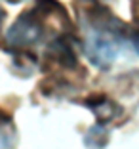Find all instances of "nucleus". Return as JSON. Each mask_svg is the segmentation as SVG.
<instances>
[{"instance_id": "1", "label": "nucleus", "mask_w": 139, "mask_h": 149, "mask_svg": "<svg viewBox=\"0 0 139 149\" xmlns=\"http://www.w3.org/2000/svg\"><path fill=\"white\" fill-rule=\"evenodd\" d=\"M78 44L69 13L57 0H36L6 33V48L17 65L35 67L40 61L48 73H76Z\"/></svg>"}, {"instance_id": "2", "label": "nucleus", "mask_w": 139, "mask_h": 149, "mask_svg": "<svg viewBox=\"0 0 139 149\" xmlns=\"http://www.w3.org/2000/svg\"><path fill=\"white\" fill-rule=\"evenodd\" d=\"M76 17L80 25V44L88 61L101 71L111 69L124 50L130 25L99 0H80L76 4Z\"/></svg>"}, {"instance_id": "3", "label": "nucleus", "mask_w": 139, "mask_h": 149, "mask_svg": "<svg viewBox=\"0 0 139 149\" xmlns=\"http://www.w3.org/2000/svg\"><path fill=\"white\" fill-rule=\"evenodd\" d=\"M86 105L93 111V115L97 117V120H99L101 126L107 124V123H111V120H114V118L122 113L120 107H118L113 100H109V97H105V96L91 97V100L86 101Z\"/></svg>"}, {"instance_id": "4", "label": "nucleus", "mask_w": 139, "mask_h": 149, "mask_svg": "<svg viewBox=\"0 0 139 149\" xmlns=\"http://www.w3.org/2000/svg\"><path fill=\"white\" fill-rule=\"evenodd\" d=\"M17 143V132L13 118L0 109V149H13Z\"/></svg>"}, {"instance_id": "5", "label": "nucleus", "mask_w": 139, "mask_h": 149, "mask_svg": "<svg viewBox=\"0 0 139 149\" xmlns=\"http://www.w3.org/2000/svg\"><path fill=\"white\" fill-rule=\"evenodd\" d=\"M128 38L131 40L133 48L137 50V54H139V17H135L133 21L130 23V29H128Z\"/></svg>"}, {"instance_id": "6", "label": "nucleus", "mask_w": 139, "mask_h": 149, "mask_svg": "<svg viewBox=\"0 0 139 149\" xmlns=\"http://www.w3.org/2000/svg\"><path fill=\"white\" fill-rule=\"evenodd\" d=\"M4 17H6V12L2 10V6H0V29H2V23H4Z\"/></svg>"}, {"instance_id": "7", "label": "nucleus", "mask_w": 139, "mask_h": 149, "mask_svg": "<svg viewBox=\"0 0 139 149\" xmlns=\"http://www.w3.org/2000/svg\"><path fill=\"white\" fill-rule=\"evenodd\" d=\"M130 2H131L133 6H139V0H130Z\"/></svg>"}, {"instance_id": "8", "label": "nucleus", "mask_w": 139, "mask_h": 149, "mask_svg": "<svg viewBox=\"0 0 139 149\" xmlns=\"http://www.w3.org/2000/svg\"><path fill=\"white\" fill-rule=\"evenodd\" d=\"M6 2H12V4H15V2H21V0H6Z\"/></svg>"}]
</instances>
